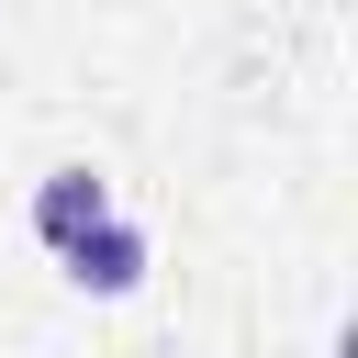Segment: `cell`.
Listing matches in <instances>:
<instances>
[{"label": "cell", "instance_id": "1", "mask_svg": "<svg viewBox=\"0 0 358 358\" xmlns=\"http://www.w3.org/2000/svg\"><path fill=\"white\" fill-rule=\"evenodd\" d=\"M145 257H157V246H145V224H134V213H112V224H90V235L67 246V280H78V291H101V302H123V291L145 280Z\"/></svg>", "mask_w": 358, "mask_h": 358}, {"label": "cell", "instance_id": "2", "mask_svg": "<svg viewBox=\"0 0 358 358\" xmlns=\"http://www.w3.org/2000/svg\"><path fill=\"white\" fill-rule=\"evenodd\" d=\"M90 224H112V179H101V168H45V190H34V235L67 257Z\"/></svg>", "mask_w": 358, "mask_h": 358}]
</instances>
